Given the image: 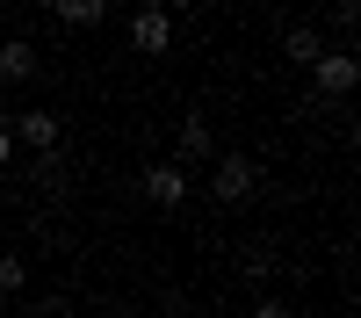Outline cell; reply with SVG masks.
Segmentation results:
<instances>
[{
  "label": "cell",
  "instance_id": "52a82bcc",
  "mask_svg": "<svg viewBox=\"0 0 361 318\" xmlns=\"http://www.w3.org/2000/svg\"><path fill=\"white\" fill-rule=\"evenodd\" d=\"M173 145H180V159H173L180 173H188L195 159H217V137H209V123H202V116H188V123H180V137H173Z\"/></svg>",
  "mask_w": 361,
  "mask_h": 318
},
{
  "label": "cell",
  "instance_id": "3957f363",
  "mask_svg": "<svg viewBox=\"0 0 361 318\" xmlns=\"http://www.w3.org/2000/svg\"><path fill=\"white\" fill-rule=\"evenodd\" d=\"M311 80H318V94H325V102H347V94H354V80H361V66H354V51H318Z\"/></svg>",
  "mask_w": 361,
  "mask_h": 318
},
{
  "label": "cell",
  "instance_id": "6da1fadb",
  "mask_svg": "<svg viewBox=\"0 0 361 318\" xmlns=\"http://www.w3.org/2000/svg\"><path fill=\"white\" fill-rule=\"evenodd\" d=\"M253 188H260V166L246 152H217V159H209V195H217V202H246Z\"/></svg>",
  "mask_w": 361,
  "mask_h": 318
},
{
  "label": "cell",
  "instance_id": "30bf717a",
  "mask_svg": "<svg viewBox=\"0 0 361 318\" xmlns=\"http://www.w3.org/2000/svg\"><path fill=\"white\" fill-rule=\"evenodd\" d=\"M8 289H29V260L22 253H0V297H8Z\"/></svg>",
  "mask_w": 361,
  "mask_h": 318
},
{
  "label": "cell",
  "instance_id": "5b68a950",
  "mask_svg": "<svg viewBox=\"0 0 361 318\" xmlns=\"http://www.w3.org/2000/svg\"><path fill=\"white\" fill-rule=\"evenodd\" d=\"M15 145H29V152H58V116L51 109H22L15 123H8Z\"/></svg>",
  "mask_w": 361,
  "mask_h": 318
},
{
  "label": "cell",
  "instance_id": "ba28073f",
  "mask_svg": "<svg viewBox=\"0 0 361 318\" xmlns=\"http://www.w3.org/2000/svg\"><path fill=\"white\" fill-rule=\"evenodd\" d=\"M282 51L296 58V66H318V51H325V37H318V22H289V29H282Z\"/></svg>",
  "mask_w": 361,
  "mask_h": 318
},
{
  "label": "cell",
  "instance_id": "8fae6325",
  "mask_svg": "<svg viewBox=\"0 0 361 318\" xmlns=\"http://www.w3.org/2000/svg\"><path fill=\"white\" fill-rule=\"evenodd\" d=\"M253 318H296V311H289L282 297H260V311H253Z\"/></svg>",
  "mask_w": 361,
  "mask_h": 318
},
{
  "label": "cell",
  "instance_id": "277c9868",
  "mask_svg": "<svg viewBox=\"0 0 361 318\" xmlns=\"http://www.w3.org/2000/svg\"><path fill=\"white\" fill-rule=\"evenodd\" d=\"M145 202H152V210H180V202H188V173H180L173 159L145 166Z\"/></svg>",
  "mask_w": 361,
  "mask_h": 318
},
{
  "label": "cell",
  "instance_id": "9c48e42d",
  "mask_svg": "<svg viewBox=\"0 0 361 318\" xmlns=\"http://www.w3.org/2000/svg\"><path fill=\"white\" fill-rule=\"evenodd\" d=\"M51 15L66 22V29H94V22L109 15V0H51Z\"/></svg>",
  "mask_w": 361,
  "mask_h": 318
},
{
  "label": "cell",
  "instance_id": "7c38bea8",
  "mask_svg": "<svg viewBox=\"0 0 361 318\" xmlns=\"http://www.w3.org/2000/svg\"><path fill=\"white\" fill-rule=\"evenodd\" d=\"M15 159V137H8V123H0V166H8Z\"/></svg>",
  "mask_w": 361,
  "mask_h": 318
},
{
  "label": "cell",
  "instance_id": "8992f818",
  "mask_svg": "<svg viewBox=\"0 0 361 318\" xmlns=\"http://www.w3.org/2000/svg\"><path fill=\"white\" fill-rule=\"evenodd\" d=\"M22 80H37V44L8 37V44H0V87H22Z\"/></svg>",
  "mask_w": 361,
  "mask_h": 318
},
{
  "label": "cell",
  "instance_id": "7a4b0ae2",
  "mask_svg": "<svg viewBox=\"0 0 361 318\" xmlns=\"http://www.w3.org/2000/svg\"><path fill=\"white\" fill-rule=\"evenodd\" d=\"M130 44H137L145 58H166V51H173V15L159 8V0H145V8L130 15Z\"/></svg>",
  "mask_w": 361,
  "mask_h": 318
}]
</instances>
